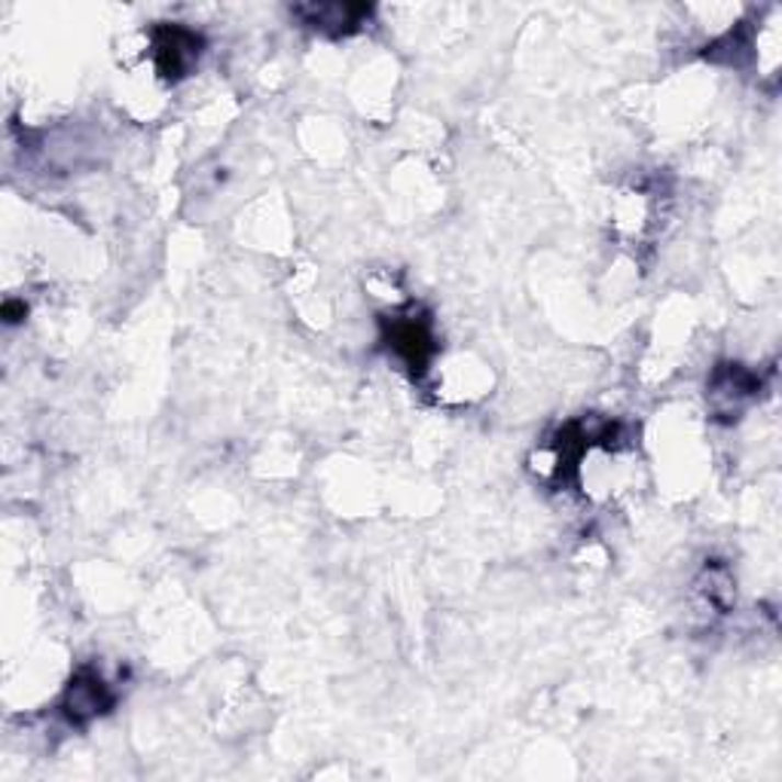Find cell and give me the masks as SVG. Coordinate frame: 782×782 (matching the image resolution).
Here are the masks:
<instances>
[{"label": "cell", "instance_id": "cell-1", "mask_svg": "<svg viewBox=\"0 0 782 782\" xmlns=\"http://www.w3.org/2000/svg\"><path fill=\"white\" fill-rule=\"evenodd\" d=\"M104 706H107V691H104L99 676H80V679L71 684L68 700H65V712H68L71 722H89V718H95Z\"/></svg>", "mask_w": 782, "mask_h": 782}]
</instances>
